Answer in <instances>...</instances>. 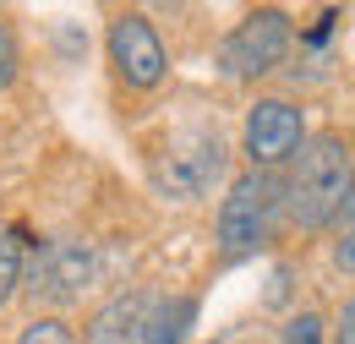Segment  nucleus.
<instances>
[{
	"label": "nucleus",
	"mask_w": 355,
	"mask_h": 344,
	"mask_svg": "<svg viewBox=\"0 0 355 344\" xmlns=\"http://www.w3.org/2000/svg\"><path fill=\"white\" fill-rule=\"evenodd\" d=\"M355 191V164H350V142L339 131H317L295 148V170L284 180V208L301 230H322L350 208Z\"/></svg>",
	"instance_id": "obj_1"
},
{
	"label": "nucleus",
	"mask_w": 355,
	"mask_h": 344,
	"mask_svg": "<svg viewBox=\"0 0 355 344\" xmlns=\"http://www.w3.org/2000/svg\"><path fill=\"white\" fill-rule=\"evenodd\" d=\"M279 208H284V180L273 170H252V175H241V180H230V191H224V203H219V252L230 262L252 257L273 235Z\"/></svg>",
	"instance_id": "obj_2"
},
{
	"label": "nucleus",
	"mask_w": 355,
	"mask_h": 344,
	"mask_svg": "<svg viewBox=\"0 0 355 344\" xmlns=\"http://www.w3.org/2000/svg\"><path fill=\"white\" fill-rule=\"evenodd\" d=\"M224 164H230V148L219 131H186L153 159V191L170 203H202L224 180Z\"/></svg>",
	"instance_id": "obj_3"
},
{
	"label": "nucleus",
	"mask_w": 355,
	"mask_h": 344,
	"mask_svg": "<svg viewBox=\"0 0 355 344\" xmlns=\"http://www.w3.org/2000/svg\"><path fill=\"white\" fill-rule=\"evenodd\" d=\"M98 262H93V246L77 241V235H60V241H44L33 262H28V295L33 301H49V306H71L83 301V290L93 284Z\"/></svg>",
	"instance_id": "obj_4"
},
{
	"label": "nucleus",
	"mask_w": 355,
	"mask_h": 344,
	"mask_svg": "<svg viewBox=\"0 0 355 344\" xmlns=\"http://www.w3.org/2000/svg\"><path fill=\"white\" fill-rule=\"evenodd\" d=\"M284 49H290V17L284 11H252L235 33H224L219 44V71L224 77H268L279 60H284Z\"/></svg>",
	"instance_id": "obj_5"
},
{
	"label": "nucleus",
	"mask_w": 355,
	"mask_h": 344,
	"mask_svg": "<svg viewBox=\"0 0 355 344\" xmlns=\"http://www.w3.org/2000/svg\"><path fill=\"white\" fill-rule=\"evenodd\" d=\"M110 60H115L126 87H159L170 71V55H164V44L142 11H126L110 22Z\"/></svg>",
	"instance_id": "obj_6"
},
{
	"label": "nucleus",
	"mask_w": 355,
	"mask_h": 344,
	"mask_svg": "<svg viewBox=\"0 0 355 344\" xmlns=\"http://www.w3.org/2000/svg\"><path fill=\"white\" fill-rule=\"evenodd\" d=\"M306 142L301 126V110L290 98H257L252 115H246V153H252V170H273L284 159H295V148Z\"/></svg>",
	"instance_id": "obj_7"
},
{
	"label": "nucleus",
	"mask_w": 355,
	"mask_h": 344,
	"mask_svg": "<svg viewBox=\"0 0 355 344\" xmlns=\"http://www.w3.org/2000/svg\"><path fill=\"white\" fill-rule=\"evenodd\" d=\"M153 311H159L153 290H121L88 317V344H148Z\"/></svg>",
	"instance_id": "obj_8"
},
{
	"label": "nucleus",
	"mask_w": 355,
	"mask_h": 344,
	"mask_svg": "<svg viewBox=\"0 0 355 344\" xmlns=\"http://www.w3.org/2000/svg\"><path fill=\"white\" fill-rule=\"evenodd\" d=\"M191 322H197V301L191 295H159V311L148 322V344H186Z\"/></svg>",
	"instance_id": "obj_9"
},
{
	"label": "nucleus",
	"mask_w": 355,
	"mask_h": 344,
	"mask_svg": "<svg viewBox=\"0 0 355 344\" xmlns=\"http://www.w3.org/2000/svg\"><path fill=\"white\" fill-rule=\"evenodd\" d=\"M17 284H22V241L0 230V306L17 295Z\"/></svg>",
	"instance_id": "obj_10"
},
{
	"label": "nucleus",
	"mask_w": 355,
	"mask_h": 344,
	"mask_svg": "<svg viewBox=\"0 0 355 344\" xmlns=\"http://www.w3.org/2000/svg\"><path fill=\"white\" fill-rule=\"evenodd\" d=\"M17 344H77V334L60 322V317H33L28 328H22V339Z\"/></svg>",
	"instance_id": "obj_11"
},
{
	"label": "nucleus",
	"mask_w": 355,
	"mask_h": 344,
	"mask_svg": "<svg viewBox=\"0 0 355 344\" xmlns=\"http://www.w3.org/2000/svg\"><path fill=\"white\" fill-rule=\"evenodd\" d=\"M284 344H322V317H317V311H301V317L284 328Z\"/></svg>",
	"instance_id": "obj_12"
},
{
	"label": "nucleus",
	"mask_w": 355,
	"mask_h": 344,
	"mask_svg": "<svg viewBox=\"0 0 355 344\" xmlns=\"http://www.w3.org/2000/svg\"><path fill=\"white\" fill-rule=\"evenodd\" d=\"M17 66H22V49H17V33L0 28V87L17 83Z\"/></svg>",
	"instance_id": "obj_13"
},
{
	"label": "nucleus",
	"mask_w": 355,
	"mask_h": 344,
	"mask_svg": "<svg viewBox=\"0 0 355 344\" xmlns=\"http://www.w3.org/2000/svg\"><path fill=\"white\" fill-rule=\"evenodd\" d=\"M334 262H339L345 273H355V214H350V224L339 230V241H334Z\"/></svg>",
	"instance_id": "obj_14"
},
{
	"label": "nucleus",
	"mask_w": 355,
	"mask_h": 344,
	"mask_svg": "<svg viewBox=\"0 0 355 344\" xmlns=\"http://www.w3.org/2000/svg\"><path fill=\"white\" fill-rule=\"evenodd\" d=\"M334 344H355V295L345 301V311L334 317Z\"/></svg>",
	"instance_id": "obj_15"
},
{
	"label": "nucleus",
	"mask_w": 355,
	"mask_h": 344,
	"mask_svg": "<svg viewBox=\"0 0 355 344\" xmlns=\"http://www.w3.org/2000/svg\"><path fill=\"white\" fill-rule=\"evenodd\" d=\"M334 22H339V17H334V11H322V22H317V28L306 33V44H311V49H317V44H328V33H334Z\"/></svg>",
	"instance_id": "obj_16"
}]
</instances>
